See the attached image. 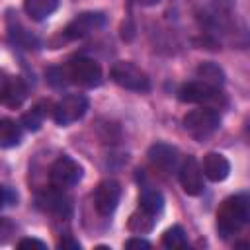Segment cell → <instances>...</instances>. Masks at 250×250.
<instances>
[{
  "mask_svg": "<svg viewBox=\"0 0 250 250\" xmlns=\"http://www.w3.org/2000/svg\"><path fill=\"white\" fill-rule=\"evenodd\" d=\"M250 219V199L246 193L240 195H232L229 199H225V203L221 205L219 213H217V229L221 232V236H230L234 232H238Z\"/></svg>",
  "mask_w": 250,
  "mask_h": 250,
  "instance_id": "cell-1",
  "label": "cell"
},
{
  "mask_svg": "<svg viewBox=\"0 0 250 250\" xmlns=\"http://www.w3.org/2000/svg\"><path fill=\"white\" fill-rule=\"evenodd\" d=\"M219 125H221V113L209 105L191 109L189 113L184 115V129L195 139L209 137L211 133H215L219 129Z\"/></svg>",
  "mask_w": 250,
  "mask_h": 250,
  "instance_id": "cell-2",
  "label": "cell"
},
{
  "mask_svg": "<svg viewBox=\"0 0 250 250\" xmlns=\"http://www.w3.org/2000/svg\"><path fill=\"white\" fill-rule=\"evenodd\" d=\"M178 98L186 104H201V105H209V107L225 104V96L219 90V86L207 84L203 80H193V82L184 84L178 90Z\"/></svg>",
  "mask_w": 250,
  "mask_h": 250,
  "instance_id": "cell-3",
  "label": "cell"
},
{
  "mask_svg": "<svg viewBox=\"0 0 250 250\" xmlns=\"http://www.w3.org/2000/svg\"><path fill=\"white\" fill-rule=\"evenodd\" d=\"M111 80L125 88V90H133V92H146L150 90V80L148 76L133 62L129 61H117L111 66Z\"/></svg>",
  "mask_w": 250,
  "mask_h": 250,
  "instance_id": "cell-4",
  "label": "cell"
},
{
  "mask_svg": "<svg viewBox=\"0 0 250 250\" xmlns=\"http://www.w3.org/2000/svg\"><path fill=\"white\" fill-rule=\"evenodd\" d=\"M82 180V166L70 156H59L49 170V182L57 189H68Z\"/></svg>",
  "mask_w": 250,
  "mask_h": 250,
  "instance_id": "cell-5",
  "label": "cell"
},
{
  "mask_svg": "<svg viewBox=\"0 0 250 250\" xmlns=\"http://www.w3.org/2000/svg\"><path fill=\"white\" fill-rule=\"evenodd\" d=\"M86 111H88V98L84 94H68L53 107V119L57 121V125L66 127L82 119Z\"/></svg>",
  "mask_w": 250,
  "mask_h": 250,
  "instance_id": "cell-6",
  "label": "cell"
},
{
  "mask_svg": "<svg viewBox=\"0 0 250 250\" xmlns=\"http://www.w3.org/2000/svg\"><path fill=\"white\" fill-rule=\"evenodd\" d=\"M68 76L72 78V82L86 86V88H94L102 82V66L88 57H76L68 62Z\"/></svg>",
  "mask_w": 250,
  "mask_h": 250,
  "instance_id": "cell-7",
  "label": "cell"
},
{
  "mask_svg": "<svg viewBox=\"0 0 250 250\" xmlns=\"http://www.w3.org/2000/svg\"><path fill=\"white\" fill-rule=\"evenodd\" d=\"M37 201V207L51 213V215H57V217H68L70 211H72V205H70V199L68 195L64 193V189H57V188H49V189H43L37 193L35 197Z\"/></svg>",
  "mask_w": 250,
  "mask_h": 250,
  "instance_id": "cell-8",
  "label": "cell"
},
{
  "mask_svg": "<svg viewBox=\"0 0 250 250\" xmlns=\"http://www.w3.org/2000/svg\"><path fill=\"white\" fill-rule=\"evenodd\" d=\"M119 197H121V186L115 180H104L98 184L94 191V207L100 215L107 217L117 209Z\"/></svg>",
  "mask_w": 250,
  "mask_h": 250,
  "instance_id": "cell-9",
  "label": "cell"
},
{
  "mask_svg": "<svg viewBox=\"0 0 250 250\" xmlns=\"http://www.w3.org/2000/svg\"><path fill=\"white\" fill-rule=\"evenodd\" d=\"M105 23V16L102 12H84L76 16L64 29V35L68 39H82L98 29H102Z\"/></svg>",
  "mask_w": 250,
  "mask_h": 250,
  "instance_id": "cell-10",
  "label": "cell"
},
{
  "mask_svg": "<svg viewBox=\"0 0 250 250\" xmlns=\"http://www.w3.org/2000/svg\"><path fill=\"white\" fill-rule=\"evenodd\" d=\"M180 184L188 195H199L205 189L203 170L193 156H188L180 166Z\"/></svg>",
  "mask_w": 250,
  "mask_h": 250,
  "instance_id": "cell-11",
  "label": "cell"
},
{
  "mask_svg": "<svg viewBox=\"0 0 250 250\" xmlns=\"http://www.w3.org/2000/svg\"><path fill=\"white\" fill-rule=\"evenodd\" d=\"M148 160L162 172H172L178 164V148L166 143H156L148 148Z\"/></svg>",
  "mask_w": 250,
  "mask_h": 250,
  "instance_id": "cell-12",
  "label": "cell"
},
{
  "mask_svg": "<svg viewBox=\"0 0 250 250\" xmlns=\"http://www.w3.org/2000/svg\"><path fill=\"white\" fill-rule=\"evenodd\" d=\"M27 100V86L25 82L20 78V76H12L6 80L4 84V90H2V96H0V102L12 109L20 107L23 102Z\"/></svg>",
  "mask_w": 250,
  "mask_h": 250,
  "instance_id": "cell-13",
  "label": "cell"
},
{
  "mask_svg": "<svg viewBox=\"0 0 250 250\" xmlns=\"http://www.w3.org/2000/svg\"><path fill=\"white\" fill-rule=\"evenodd\" d=\"M201 170L211 182H223L230 174V162L219 152H209L203 156Z\"/></svg>",
  "mask_w": 250,
  "mask_h": 250,
  "instance_id": "cell-14",
  "label": "cell"
},
{
  "mask_svg": "<svg viewBox=\"0 0 250 250\" xmlns=\"http://www.w3.org/2000/svg\"><path fill=\"white\" fill-rule=\"evenodd\" d=\"M59 2L61 0H25L23 2V8H25V14L31 20L41 21V20L49 18L59 8Z\"/></svg>",
  "mask_w": 250,
  "mask_h": 250,
  "instance_id": "cell-15",
  "label": "cell"
},
{
  "mask_svg": "<svg viewBox=\"0 0 250 250\" xmlns=\"http://www.w3.org/2000/svg\"><path fill=\"white\" fill-rule=\"evenodd\" d=\"M21 127L20 123L12 121V119H0V148H10V146H18L21 141Z\"/></svg>",
  "mask_w": 250,
  "mask_h": 250,
  "instance_id": "cell-16",
  "label": "cell"
},
{
  "mask_svg": "<svg viewBox=\"0 0 250 250\" xmlns=\"http://www.w3.org/2000/svg\"><path fill=\"white\" fill-rule=\"evenodd\" d=\"M156 215L145 211L139 207V211H135L131 217H129V230L135 232V234H145V232H150L156 225Z\"/></svg>",
  "mask_w": 250,
  "mask_h": 250,
  "instance_id": "cell-17",
  "label": "cell"
},
{
  "mask_svg": "<svg viewBox=\"0 0 250 250\" xmlns=\"http://www.w3.org/2000/svg\"><path fill=\"white\" fill-rule=\"evenodd\" d=\"M197 76H199V80H203L207 84H213V86H223L225 84V72L215 62H201L197 66Z\"/></svg>",
  "mask_w": 250,
  "mask_h": 250,
  "instance_id": "cell-18",
  "label": "cell"
},
{
  "mask_svg": "<svg viewBox=\"0 0 250 250\" xmlns=\"http://www.w3.org/2000/svg\"><path fill=\"white\" fill-rule=\"evenodd\" d=\"M139 207L148 211V213H152V215H158L164 209V195L158 189H145L141 193Z\"/></svg>",
  "mask_w": 250,
  "mask_h": 250,
  "instance_id": "cell-19",
  "label": "cell"
},
{
  "mask_svg": "<svg viewBox=\"0 0 250 250\" xmlns=\"http://www.w3.org/2000/svg\"><path fill=\"white\" fill-rule=\"evenodd\" d=\"M10 39H12L16 45L23 47V49H37V47H39V39H37L31 31H27L25 27H21L20 23L10 25Z\"/></svg>",
  "mask_w": 250,
  "mask_h": 250,
  "instance_id": "cell-20",
  "label": "cell"
},
{
  "mask_svg": "<svg viewBox=\"0 0 250 250\" xmlns=\"http://www.w3.org/2000/svg\"><path fill=\"white\" fill-rule=\"evenodd\" d=\"M162 244L166 248H172V250H178V248H186L188 246V238H186V232L180 225H174L170 227L164 234H162Z\"/></svg>",
  "mask_w": 250,
  "mask_h": 250,
  "instance_id": "cell-21",
  "label": "cell"
},
{
  "mask_svg": "<svg viewBox=\"0 0 250 250\" xmlns=\"http://www.w3.org/2000/svg\"><path fill=\"white\" fill-rule=\"evenodd\" d=\"M43 105H45V102H43V104H37L31 111L23 113L21 123L25 125V129H29V131H37V129L43 125V119L47 117V111L43 109Z\"/></svg>",
  "mask_w": 250,
  "mask_h": 250,
  "instance_id": "cell-22",
  "label": "cell"
},
{
  "mask_svg": "<svg viewBox=\"0 0 250 250\" xmlns=\"http://www.w3.org/2000/svg\"><path fill=\"white\" fill-rule=\"evenodd\" d=\"M14 234H16V225H14L10 219L0 217V244L10 242Z\"/></svg>",
  "mask_w": 250,
  "mask_h": 250,
  "instance_id": "cell-23",
  "label": "cell"
},
{
  "mask_svg": "<svg viewBox=\"0 0 250 250\" xmlns=\"http://www.w3.org/2000/svg\"><path fill=\"white\" fill-rule=\"evenodd\" d=\"M64 70L62 68H49L47 70V80H49V84H53L55 88H59V86H62V84H66L62 78H64Z\"/></svg>",
  "mask_w": 250,
  "mask_h": 250,
  "instance_id": "cell-24",
  "label": "cell"
},
{
  "mask_svg": "<svg viewBox=\"0 0 250 250\" xmlns=\"http://www.w3.org/2000/svg\"><path fill=\"white\" fill-rule=\"evenodd\" d=\"M45 246L47 244L41 242V240H37V238H21L18 242V248H45Z\"/></svg>",
  "mask_w": 250,
  "mask_h": 250,
  "instance_id": "cell-25",
  "label": "cell"
},
{
  "mask_svg": "<svg viewBox=\"0 0 250 250\" xmlns=\"http://www.w3.org/2000/svg\"><path fill=\"white\" fill-rule=\"evenodd\" d=\"M125 248H150V242L135 236V238H129V240L125 242Z\"/></svg>",
  "mask_w": 250,
  "mask_h": 250,
  "instance_id": "cell-26",
  "label": "cell"
},
{
  "mask_svg": "<svg viewBox=\"0 0 250 250\" xmlns=\"http://www.w3.org/2000/svg\"><path fill=\"white\" fill-rule=\"evenodd\" d=\"M59 248H72V250H80V242H78V240H72L70 236H66V238H62V240L59 242Z\"/></svg>",
  "mask_w": 250,
  "mask_h": 250,
  "instance_id": "cell-27",
  "label": "cell"
},
{
  "mask_svg": "<svg viewBox=\"0 0 250 250\" xmlns=\"http://www.w3.org/2000/svg\"><path fill=\"white\" fill-rule=\"evenodd\" d=\"M139 6H156V4H160L162 0H135Z\"/></svg>",
  "mask_w": 250,
  "mask_h": 250,
  "instance_id": "cell-28",
  "label": "cell"
},
{
  "mask_svg": "<svg viewBox=\"0 0 250 250\" xmlns=\"http://www.w3.org/2000/svg\"><path fill=\"white\" fill-rule=\"evenodd\" d=\"M6 80H8V76L0 70V96H2V90H4V84H6Z\"/></svg>",
  "mask_w": 250,
  "mask_h": 250,
  "instance_id": "cell-29",
  "label": "cell"
},
{
  "mask_svg": "<svg viewBox=\"0 0 250 250\" xmlns=\"http://www.w3.org/2000/svg\"><path fill=\"white\" fill-rule=\"evenodd\" d=\"M6 203V191H4V188H0V207Z\"/></svg>",
  "mask_w": 250,
  "mask_h": 250,
  "instance_id": "cell-30",
  "label": "cell"
}]
</instances>
